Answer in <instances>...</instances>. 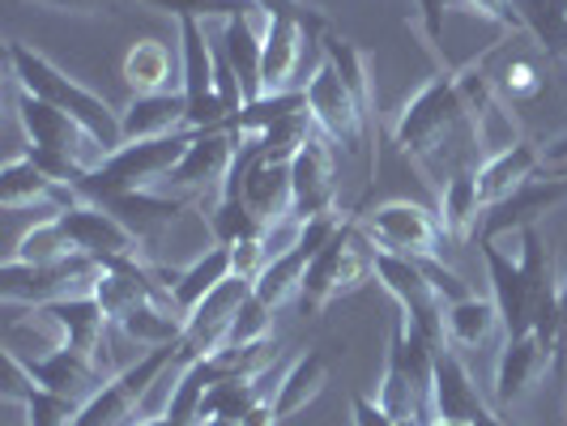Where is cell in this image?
Masks as SVG:
<instances>
[{
    "label": "cell",
    "instance_id": "6da1fadb",
    "mask_svg": "<svg viewBox=\"0 0 567 426\" xmlns=\"http://www.w3.org/2000/svg\"><path fill=\"white\" fill-rule=\"evenodd\" d=\"M393 142L401 145V158L414 163L435 184V193L456 170L483 167V133H478V120L461 94L456 69L435 73L419 94L405 98L398 124H393Z\"/></svg>",
    "mask_w": 567,
    "mask_h": 426
},
{
    "label": "cell",
    "instance_id": "7a4b0ae2",
    "mask_svg": "<svg viewBox=\"0 0 567 426\" xmlns=\"http://www.w3.org/2000/svg\"><path fill=\"white\" fill-rule=\"evenodd\" d=\"M4 60H9V73H13V82H18L22 94H34V98L52 103L56 112L73 115L107 154H115V149L124 145L120 115H115L94 90H85V85L73 82L64 69H56L43 52H34L22 39H9V43H4Z\"/></svg>",
    "mask_w": 567,
    "mask_h": 426
},
{
    "label": "cell",
    "instance_id": "3957f363",
    "mask_svg": "<svg viewBox=\"0 0 567 426\" xmlns=\"http://www.w3.org/2000/svg\"><path fill=\"white\" fill-rule=\"evenodd\" d=\"M193 128H179L171 137H154V142H124L115 154H107L99 167H90L78 184V193L94 205L112 197H124V193H142V188H154L163 175L179 167V158L188 154L193 145Z\"/></svg>",
    "mask_w": 567,
    "mask_h": 426
},
{
    "label": "cell",
    "instance_id": "277c9868",
    "mask_svg": "<svg viewBox=\"0 0 567 426\" xmlns=\"http://www.w3.org/2000/svg\"><path fill=\"white\" fill-rule=\"evenodd\" d=\"M103 264L90 256H64L56 264H22V260H4L0 269V299L9 308H43L56 299H82L94 294Z\"/></svg>",
    "mask_w": 567,
    "mask_h": 426
},
{
    "label": "cell",
    "instance_id": "5b68a950",
    "mask_svg": "<svg viewBox=\"0 0 567 426\" xmlns=\"http://www.w3.org/2000/svg\"><path fill=\"white\" fill-rule=\"evenodd\" d=\"M308 112H312L316 128L329 137V142L346 145V149H363L368 154V184H375V145H371V133L363 124V112L354 103V94L346 90V82L338 77V69L320 56L316 73L308 77Z\"/></svg>",
    "mask_w": 567,
    "mask_h": 426
},
{
    "label": "cell",
    "instance_id": "8992f818",
    "mask_svg": "<svg viewBox=\"0 0 567 426\" xmlns=\"http://www.w3.org/2000/svg\"><path fill=\"white\" fill-rule=\"evenodd\" d=\"M171 367H175V345H158V350L142 354L133 367L112 375L94 397L85 401L73 426H128L133 414H137V405H142V397Z\"/></svg>",
    "mask_w": 567,
    "mask_h": 426
},
{
    "label": "cell",
    "instance_id": "52a82bcc",
    "mask_svg": "<svg viewBox=\"0 0 567 426\" xmlns=\"http://www.w3.org/2000/svg\"><path fill=\"white\" fill-rule=\"evenodd\" d=\"M30 324L34 329H48L52 333V350L69 345V350H82L90 354L99 367L112 375V350H107V329H112V315L103 312V303L94 294L82 299H56V303H43V308H30Z\"/></svg>",
    "mask_w": 567,
    "mask_h": 426
},
{
    "label": "cell",
    "instance_id": "ba28073f",
    "mask_svg": "<svg viewBox=\"0 0 567 426\" xmlns=\"http://www.w3.org/2000/svg\"><path fill=\"white\" fill-rule=\"evenodd\" d=\"M359 227L368 230V239L380 252L440 256V243H444L440 214H431L426 205H414V200H384V205L371 209Z\"/></svg>",
    "mask_w": 567,
    "mask_h": 426
},
{
    "label": "cell",
    "instance_id": "9c48e42d",
    "mask_svg": "<svg viewBox=\"0 0 567 426\" xmlns=\"http://www.w3.org/2000/svg\"><path fill=\"white\" fill-rule=\"evenodd\" d=\"M18 120L27 128L30 149H52V154H64L82 167H99L107 158V149L94 142L73 115L56 112L52 103H43L34 94H18Z\"/></svg>",
    "mask_w": 567,
    "mask_h": 426
},
{
    "label": "cell",
    "instance_id": "30bf717a",
    "mask_svg": "<svg viewBox=\"0 0 567 426\" xmlns=\"http://www.w3.org/2000/svg\"><path fill=\"white\" fill-rule=\"evenodd\" d=\"M290 193H295V205H290L295 222H308V218H320V214H338V170H333V149H329L324 133H316L312 142L295 154Z\"/></svg>",
    "mask_w": 567,
    "mask_h": 426
},
{
    "label": "cell",
    "instance_id": "8fae6325",
    "mask_svg": "<svg viewBox=\"0 0 567 426\" xmlns=\"http://www.w3.org/2000/svg\"><path fill=\"white\" fill-rule=\"evenodd\" d=\"M567 200V179H555V175H534L525 179L516 193H508L504 200H495L483 214V230L478 239L495 243L499 235H520L525 227H538V218H546L555 205Z\"/></svg>",
    "mask_w": 567,
    "mask_h": 426
},
{
    "label": "cell",
    "instance_id": "7c38bea8",
    "mask_svg": "<svg viewBox=\"0 0 567 426\" xmlns=\"http://www.w3.org/2000/svg\"><path fill=\"white\" fill-rule=\"evenodd\" d=\"M64 235L73 239V248L90 260H120V256H142V239L115 218L112 209L94 205V200H82L73 209L56 214Z\"/></svg>",
    "mask_w": 567,
    "mask_h": 426
},
{
    "label": "cell",
    "instance_id": "4fadbf2b",
    "mask_svg": "<svg viewBox=\"0 0 567 426\" xmlns=\"http://www.w3.org/2000/svg\"><path fill=\"white\" fill-rule=\"evenodd\" d=\"M82 193L73 184H60L39 167L30 154H13L0 170V205L4 209H48L52 218L82 205Z\"/></svg>",
    "mask_w": 567,
    "mask_h": 426
},
{
    "label": "cell",
    "instance_id": "5bb4252c",
    "mask_svg": "<svg viewBox=\"0 0 567 426\" xmlns=\"http://www.w3.org/2000/svg\"><path fill=\"white\" fill-rule=\"evenodd\" d=\"M239 149V133L235 128H205L193 137L188 154L179 158V167L171 170V188H179L184 197H197L205 188H223L230 170V158Z\"/></svg>",
    "mask_w": 567,
    "mask_h": 426
},
{
    "label": "cell",
    "instance_id": "9a60e30c",
    "mask_svg": "<svg viewBox=\"0 0 567 426\" xmlns=\"http://www.w3.org/2000/svg\"><path fill=\"white\" fill-rule=\"evenodd\" d=\"M478 252H483L486 273H491V299H495L499 320H504V337H525V333H534V303H529V290H525L520 260H512L508 252H499V248L486 243V239H478Z\"/></svg>",
    "mask_w": 567,
    "mask_h": 426
},
{
    "label": "cell",
    "instance_id": "2e32d148",
    "mask_svg": "<svg viewBox=\"0 0 567 426\" xmlns=\"http://www.w3.org/2000/svg\"><path fill=\"white\" fill-rule=\"evenodd\" d=\"M27 371L34 375V384H43V388H52V393H60V397L78 401V405H85V401L94 397L112 375L99 367L90 354H82V350H69V345H56V350H48L43 359H30Z\"/></svg>",
    "mask_w": 567,
    "mask_h": 426
},
{
    "label": "cell",
    "instance_id": "e0dca14e",
    "mask_svg": "<svg viewBox=\"0 0 567 426\" xmlns=\"http://www.w3.org/2000/svg\"><path fill=\"white\" fill-rule=\"evenodd\" d=\"M431 414L444 418V423H478L483 414H491V405L483 401L478 384L470 367L453 354V345L440 350L435 359V384H431Z\"/></svg>",
    "mask_w": 567,
    "mask_h": 426
},
{
    "label": "cell",
    "instance_id": "ac0fdd59",
    "mask_svg": "<svg viewBox=\"0 0 567 426\" xmlns=\"http://www.w3.org/2000/svg\"><path fill=\"white\" fill-rule=\"evenodd\" d=\"M546 371H550V354L542 350V341L534 337V333H525V337H504L499 363H495V405H499V409L516 405Z\"/></svg>",
    "mask_w": 567,
    "mask_h": 426
},
{
    "label": "cell",
    "instance_id": "d6986e66",
    "mask_svg": "<svg viewBox=\"0 0 567 426\" xmlns=\"http://www.w3.org/2000/svg\"><path fill=\"white\" fill-rule=\"evenodd\" d=\"M124 142H154L188 128V98L184 90H163V94H133V103L120 112Z\"/></svg>",
    "mask_w": 567,
    "mask_h": 426
},
{
    "label": "cell",
    "instance_id": "ffe728a7",
    "mask_svg": "<svg viewBox=\"0 0 567 426\" xmlns=\"http://www.w3.org/2000/svg\"><path fill=\"white\" fill-rule=\"evenodd\" d=\"M188 205H193V197H184V193L171 197V193H158V188H142V193H124V197L103 200V209H112L115 218L133 230L142 243H150V239H158L163 230H171V222H175Z\"/></svg>",
    "mask_w": 567,
    "mask_h": 426
},
{
    "label": "cell",
    "instance_id": "44dd1931",
    "mask_svg": "<svg viewBox=\"0 0 567 426\" xmlns=\"http://www.w3.org/2000/svg\"><path fill=\"white\" fill-rule=\"evenodd\" d=\"M303 39H312V30L303 27L299 18H286V13L265 18V64H260L265 94L290 90V77H295L299 56H303Z\"/></svg>",
    "mask_w": 567,
    "mask_h": 426
},
{
    "label": "cell",
    "instance_id": "7402d4cb",
    "mask_svg": "<svg viewBox=\"0 0 567 426\" xmlns=\"http://www.w3.org/2000/svg\"><path fill=\"white\" fill-rule=\"evenodd\" d=\"M486 205L478 197V170H456L453 179L440 188V227L444 239L453 243H470L483 230Z\"/></svg>",
    "mask_w": 567,
    "mask_h": 426
},
{
    "label": "cell",
    "instance_id": "603a6c76",
    "mask_svg": "<svg viewBox=\"0 0 567 426\" xmlns=\"http://www.w3.org/2000/svg\"><path fill=\"white\" fill-rule=\"evenodd\" d=\"M239 200L252 209L260 222H269V230L290 218V205H295V193H290V163H256L239 188Z\"/></svg>",
    "mask_w": 567,
    "mask_h": 426
},
{
    "label": "cell",
    "instance_id": "cb8c5ba5",
    "mask_svg": "<svg viewBox=\"0 0 567 426\" xmlns=\"http://www.w3.org/2000/svg\"><path fill=\"white\" fill-rule=\"evenodd\" d=\"M354 239V218H346L338 227V235L316 252V260L303 273V285H299V303L303 312H324L333 299H338V278H341V260H346V248Z\"/></svg>",
    "mask_w": 567,
    "mask_h": 426
},
{
    "label": "cell",
    "instance_id": "d4e9b609",
    "mask_svg": "<svg viewBox=\"0 0 567 426\" xmlns=\"http://www.w3.org/2000/svg\"><path fill=\"white\" fill-rule=\"evenodd\" d=\"M227 278H235V264H230V248H223V243L209 248V252H200L188 269H179L171 278V299L184 312V320H188V312H197L200 303L227 282Z\"/></svg>",
    "mask_w": 567,
    "mask_h": 426
},
{
    "label": "cell",
    "instance_id": "484cf974",
    "mask_svg": "<svg viewBox=\"0 0 567 426\" xmlns=\"http://www.w3.org/2000/svg\"><path fill=\"white\" fill-rule=\"evenodd\" d=\"M534 175H542L538 145L516 142V145H508L504 154L486 158L483 167H478V197H483V205L491 209L495 200H504L508 193H516V188H520L525 179H534Z\"/></svg>",
    "mask_w": 567,
    "mask_h": 426
},
{
    "label": "cell",
    "instance_id": "4316f807",
    "mask_svg": "<svg viewBox=\"0 0 567 426\" xmlns=\"http://www.w3.org/2000/svg\"><path fill=\"white\" fill-rule=\"evenodd\" d=\"M312 260H316V252L299 239V222H295V239H290V248H282L278 256H269V264L256 273L252 294L260 299V303H269V308L286 303L290 294H299L303 273H308V264H312Z\"/></svg>",
    "mask_w": 567,
    "mask_h": 426
},
{
    "label": "cell",
    "instance_id": "83f0119b",
    "mask_svg": "<svg viewBox=\"0 0 567 426\" xmlns=\"http://www.w3.org/2000/svg\"><path fill=\"white\" fill-rule=\"evenodd\" d=\"M320 52H324V60L338 69V77L346 82V90L354 94V103H359V112H363V124H368L371 133V145H375V94H371V73H368V60H363V52L350 43V39H341L338 30H324L320 34Z\"/></svg>",
    "mask_w": 567,
    "mask_h": 426
},
{
    "label": "cell",
    "instance_id": "f1b7e54d",
    "mask_svg": "<svg viewBox=\"0 0 567 426\" xmlns=\"http://www.w3.org/2000/svg\"><path fill=\"white\" fill-rule=\"evenodd\" d=\"M444 333H449V345L456 350H478L495 333H504V320H499V308L495 299H478V294H465L444 308Z\"/></svg>",
    "mask_w": 567,
    "mask_h": 426
},
{
    "label": "cell",
    "instance_id": "f546056e",
    "mask_svg": "<svg viewBox=\"0 0 567 426\" xmlns=\"http://www.w3.org/2000/svg\"><path fill=\"white\" fill-rule=\"evenodd\" d=\"M324 384H329V359L320 354V350H303L290 371H286L282 380L274 384V405H278V418H290V414H299L308 401H316L324 393Z\"/></svg>",
    "mask_w": 567,
    "mask_h": 426
},
{
    "label": "cell",
    "instance_id": "4dcf8cb0",
    "mask_svg": "<svg viewBox=\"0 0 567 426\" xmlns=\"http://www.w3.org/2000/svg\"><path fill=\"white\" fill-rule=\"evenodd\" d=\"M223 52H227L235 77L244 85V98L252 103L265 94L260 85V64H265V34H256L252 18H235V22H223Z\"/></svg>",
    "mask_w": 567,
    "mask_h": 426
},
{
    "label": "cell",
    "instance_id": "1f68e13d",
    "mask_svg": "<svg viewBox=\"0 0 567 426\" xmlns=\"http://www.w3.org/2000/svg\"><path fill=\"white\" fill-rule=\"evenodd\" d=\"M179 56H184V98L200 107L214 98V43L205 39V22H179Z\"/></svg>",
    "mask_w": 567,
    "mask_h": 426
},
{
    "label": "cell",
    "instance_id": "d6a6232c",
    "mask_svg": "<svg viewBox=\"0 0 567 426\" xmlns=\"http://www.w3.org/2000/svg\"><path fill=\"white\" fill-rule=\"evenodd\" d=\"M171 73H175V64H171V48L163 39L133 43L124 52V64H120V77L128 82L133 94H163V90H171Z\"/></svg>",
    "mask_w": 567,
    "mask_h": 426
},
{
    "label": "cell",
    "instance_id": "836d02e7",
    "mask_svg": "<svg viewBox=\"0 0 567 426\" xmlns=\"http://www.w3.org/2000/svg\"><path fill=\"white\" fill-rule=\"evenodd\" d=\"M145 9H158L175 22H235V18H256V0H142Z\"/></svg>",
    "mask_w": 567,
    "mask_h": 426
},
{
    "label": "cell",
    "instance_id": "e575fe53",
    "mask_svg": "<svg viewBox=\"0 0 567 426\" xmlns=\"http://www.w3.org/2000/svg\"><path fill=\"white\" fill-rule=\"evenodd\" d=\"M64 256H78V248H73V239L64 235L60 218H48V222L30 227L27 235L18 239V248L9 252V260H22V264H56Z\"/></svg>",
    "mask_w": 567,
    "mask_h": 426
},
{
    "label": "cell",
    "instance_id": "d590c367",
    "mask_svg": "<svg viewBox=\"0 0 567 426\" xmlns=\"http://www.w3.org/2000/svg\"><path fill=\"white\" fill-rule=\"evenodd\" d=\"M516 13H520V27L538 39L542 52H559L567 30V0H516Z\"/></svg>",
    "mask_w": 567,
    "mask_h": 426
},
{
    "label": "cell",
    "instance_id": "8d00e7d4",
    "mask_svg": "<svg viewBox=\"0 0 567 426\" xmlns=\"http://www.w3.org/2000/svg\"><path fill=\"white\" fill-rule=\"evenodd\" d=\"M209 227H214V239H218L223 248L248 243V239H269V235H274V230H269V222H260V218H256L252 209H248L239 197L218 200V209H214Z\"/></svg>",
    "mask_w": 567,
    "mask_h": 426
},
{
    "label": "cell",
    "instance_id": "74e56055",
    "mask_svg": "<svg viewBox=\"0 0 567 426\" xmlns=\"http://www.w3.org/2000/svg\"><path fill=\"white\" fill-rule=\"evenodd\" d=\"M316 133L320 128H316L312 112L286 115L282 124H274L269 133H260V154H265V163H295V154L312 142Z\"/></svg>",
    "mask_w": 567,
    "mask_h": 426
},
{
    "label": "cell",
    "instance_id": "f35d334b",
    "mask_svg": "<svg viewBox=\"0 0 567 426\" xmlns=\"http://www.w3.org/2000/svg\"><path fill=\"white\" fill-rule=\"evenodd\" d=\"M534 337H538L542 350L550 354V375L564 380L567 375V282H564V290H559V299H555V308L534 324Z\"/></svg>",
    "mask_w": 567,
    "mask_h": 426
},
{
    "label": "cell",
    "instance_id": "ab89813d",
    "mask_svg": "<svg viewBox=\"0 0 567 426\" xmlns=\"http://www.w3.org/2000/svg\"><path fill=\"white\" fill-rule=\"evenodd\" d=\"M499 90L508 103H534L542 90H546V73L538 69L534 56H512L499 73Z\"/></svg>",
    "mask_w": 567,
    "mask_h": 426
},
{
    "label": "cell",
    "instance_id": "60d3db41",
    "mask_svg": "<svg viewBox=\"0 0 567 426\" xmlns=\"http://www.w3.org/2000/svg\"><path fill=\"white\" fill-rule=\"evenodd\" d=\"M269 329H274V308L269 303H260V299H248L235 320H230V333H227V345H252V341H265L269 337Z\"/></svg>",
    "mask_w": 567,
    "mask_h": 426
},
{
    "label": "cell",
    "instance_id": "b9f144b4",
    "mask_svg": "<svg viewBox=\"0 0 567 426\" xmlns=\"http://www.w3.org/2000/svg\"><path fill=\"white\" fill-rule=\"evenodd\" d=\"M414 260H419V269L426 273V282L440 290V299H444V303H456V299L474 294L470 285L461 282V273H453V269H449V264H444L440 256H414Z\"/></svg>",
    "mask_w": 567,
    "mask_h": 426
},
{
    "label": "cell",
    "instance_id": "7bdbcfd3",
    "mask_svg": "<svg viewBox=\"0 0 567 426\" xmlns=\"http://www.w3.org/2000/svg\"><path fill=\"white\" fill-rule=\"evenodd\" d=\"M419 4V27H423L426 48L444 60V18L453 9V0H414Z\"/></svg>",
    "mask_w": 567,
    "mask_h": 426
},
{
    "label": "cell",
    "instance_id": "ee69618b",
    "mask_svg": "<svg viewBox=\"0 0 567 426\" xmlns=\"http://www.w3.org/2000/svg\"><path fill=\"white\" fill-rule=\"evenodd\" d=\"M474 13H483V18H491L495 27L504 30H525L520 27V13H516V0H465Z\"/></svg>",
    "mask_w": 567,
    "mask_h": 426
},
{
    "label": "cell",
    "instance_id": "f6af8a7d",
    "mask_svg": "<svg viewBox=\"0 0 567 426\" xmlns=\"http://www.w3.org/2000/svg\"><path fill=\"white\" fill-rule=\"evenodd\" d=\"M39 9H52V13H78V18H99V13H112L120 0H30Z\"/></svg>",
    "mask_w": 567,
    "mask_h": 426
},
{
    "label": "cell",
    "instance_id": "bcb514c9",
    "mask_svg": "<svg viewBox=\"0 0 567 426\" xmlns=\"http://www.w3.org/2000/svg\"><path fill=\"white\" fill-rule=\"evenodd\" d=\"M538 163H542V175L567 179V133L564 137H555V142L538 145Z\"/></svg>",
    "mask_w": 567,
    "mask_h": 426
},
{
    "label": "cell",
    "instance_id": "7dc6e473",
    "mask_svg": "<svg viewBox=\"0 0 567 426\" xmlns=\"http://www.w3.org/2000/svg\"><path fill=\"white\" fill-rule=\"evenodd\" d=\"M282 423V418H278V405H274V393H269V397H260L252 405V409H248V414H244V426H278Z\"/></svg>",
    "mask_w": 567,
    "mask_h": 426
},
{
    "label": "cell",
    "instance_id": "c3c4849f",
    "mask_svg": "<svg viewBox=\"0 0 567 426\" xmlns=\"http://www.w3.org/2000/svg\"><path fill=\"white\" fill-rule=\"evenodd\" d=\"M128 426H175L167 414H154V418H142V423H128Z\"/></svg>",
    "mask_w": 567,
    "mask_h": 426
},
{
    "label": "cell",
    "instance_id": "681fc988",
    "mask_svg": "<svg viewBox=\"0 0 567 426\" xmlns=\"http://www.w3.org/2000/svg\"><path fill=\"white\" fill-rule=\"evenodd\" d=\"M197 426H244L239 418H200Z\"/></svg>",
    "mask_w": 567,
    "mask_h": 426
},
{
    "label": "cell",
    "instance_id": "f907efd6",
    "mask_svg": "<svg viewBox=\"0 0 567 426\" xmlns=\"http://www.w3.org/2000/svg\"><path fill=\"white\" fill-rule=\"evenodd\" d=\"M555 60H559V64L567 69V30H564V43H559V52H555Z\"/></svg>",
    "mask_w": 567,
    "mask_h": 426
},
{
    "label": "cell",
    "instance_id": "816d5d0a",
    "mask_svg": "<svg viewBox=\"0 0 567 426\" xmlns=\"http://www.w3.org/2000/svg\"><path fill=\"white\" fill-rule=\"evenodd\" d=\"M426 426H470V423H444V418H431Z\"/></svg>",
    "mask_w": 567,
    "mask_h": 426
}]
</instances>
